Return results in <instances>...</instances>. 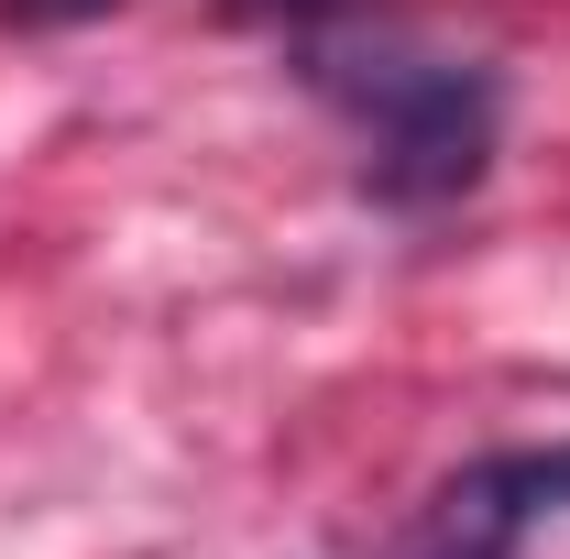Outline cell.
I'll use <instances>...</instances> for the list:
<instances>
[{"label": "cell", "mask_w": 570, "mask_h": 559, "mask_svg": "<svg viewBox=\"0 0 570 559\" xmlns=\"http://www.w3.org/2000/svg\"><path fill=\"white\" fill-rule=\"evenodd\" d=\"M307 88L362 121V143H373L362 187H373L384 209H439V198L483 187V165H494L504 88L483 67L406 56V45H330V33H307Z\"/></svg>", "instance_id": "1"}, {"label": "cell", "mask_w": 570, "mask_h": 559, "mask_svg": "<svg viewBox=\"0 0 570 559\" xmlns=\"http://www.w3.org/2000/svg\"><path fill=\"white\" fill-rule=\"evenodd\" d=\"M538 516H570V439L560 450H494L428 504V559H515Z\"/></svg>", "instance_id": "2"}, {"label": "cell", "mask_w": 570, "mask_h": 559, "mask_svg": "<svg viewBox=\"0 0 570 559\" xmlns=\"http://www.w3.org/2000/svg\"><path fill=\"white\" fill-rule=\"evenodd\" d=\"M219 11H230V22H285V33L307 45V33H330V22H352L362 0H219Z\"/></svg>", "instance_id": "3"}, {"label": "cell", "mask_w": 570, "mask_h": 559, "mask_svg": "<svg viewBox=\"0 0 570 559\" xmlns=\"http://www.w3.org/2000/svg\"><path fill=\"white\" fill-rule=\"evenodd\" d=\"M99 11H121V0H0L11 33H67V22H99Z\"/></svg>", "instance_id": "4"}]
</instances>
